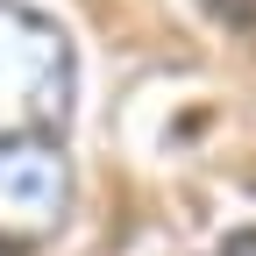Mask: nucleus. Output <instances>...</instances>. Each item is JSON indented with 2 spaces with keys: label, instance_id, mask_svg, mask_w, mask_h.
Returning a JSON list of instances; mask_svg holds the SVG:
<instances>
[{
  "label": "nucleus",
  "instance_id": "f257e3e1",
  "mask_svg": "<svg viewBox=\"0 0 256 256\" xmlns=\"http://www.w3.org/2000/svg\"><path fill=\"white\" fill-rule=\"evenodd\" d=\"M78 100L72 36L28 0H0V136H57Z\"/></svg>",
  "mask_w": 256,
  "mask_h": 256
},
{
  "label": "nucleus",
  "instance_id": "7ed1b4c3",
  "mask_svg": "<svg viewBox=\"0 0 256 256\" xmlns=\"http://www.w3.org/2000/svg\"><path fill=\"white\" fill-rule=\"evenodd\" d=\"M206 8L228 22V28H256V0H206Z\"/></svg>",
  "mask_w": 256,
  "mask_h": 256
},
{
  "label": "nucleus",
  "instance_id": "f03ea898",
  "mask_svg": "<svg viewBox=\"0 0 256 256\" xmlns=\"http://www.w3.org/2000/svg\"><path fill=\"white\" fill-rule=\"evenodd\" d=\"M78 178L57 136H0V256H43L72 220Z\"/></svg>",
  "mask_w": 256,
  "mask_h": 256
},
{
  "label": "nucleus",
  "instance_id": "20e7f679",
  "mask_svg": "<svg viewBox=\"0 0 256 256\" xmlns=\"http://www.w3.org/2000/svg\"><path fill=\"white\" fill-rule=\"evenodd\" d=\"M214 256H256V235H228V242H220Z\"/></svg>",
  "mask_w": 256,
  "mask_h": 256
}]
</instances>
